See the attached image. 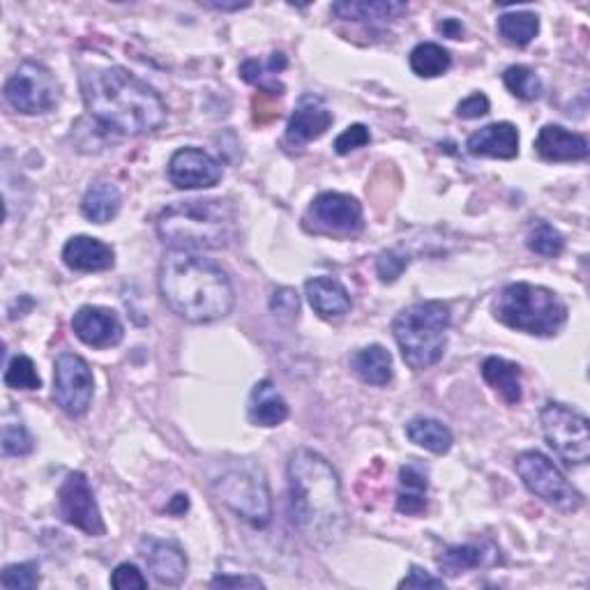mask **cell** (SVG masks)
<instances>
[{"instance_id": "obj_1", "label": "cell", "mask_w": 590, "mask_h": 590, "mask_svg": "<svg viewBox=\"0 0 590 590\" xmlns=\"http://www.w3.org/2000/svg\"><path fill=\"white\" fill-rule=\"evenodd\" d=\"M287 477L293 527L319 546L342 542L348 531V512L333 464L310 448H298L289 459Z\"/></svg>"}, {"instance_id": "obj_2", "label": "cell", "mask_w": 590, "mask_h": 590, "mask_svg": "<svg viewBox=\"0 0 590 590\" xmlns=\"http://www.w3.org/2000/svg\"><path fill=\"white\" fill-rule=\"evenodd\" d=\"M85 112L108 132L123 137L152 135L166 123L160 93L125 68L93 70L81 79Z\"/></svg>"}, {"instance_id": "obj_3", "label": "cell", "mask_w": 590, "mask_h": 590, "mask_svg": "<svg viewBox=\"0 0 590 590\" xmlns=\"http://www.w3.org/2000/svg\"><path fill=\"white\" fill-rule=\"evenodd\" d=\"M160 293L166 308L187 323H215L235 304L229 273L196 252L171 250L162 258Z\"/></svg>"}, {"instance_id": "obj_4", "label": "cell", "mask_w": 590, "mask_h": 590, "mask_svg": "<svg viewBox=\"0 0 590 590\" xmlns=\"http://www.w3.org/2000/svg\"><path fill=\"white\" fill-rule=\"evenodd\" d=\"M155 229L176 252L224 250L235 238V210L224 199L178 201L158 215Z\"/></svg>"}, {"instance_id": "obj_5", "label": "cell", "mask_w": 590, "mask_h": 590, "mask_svg": "<svg viewBox=\"0 0 590 590\" xmlns=\"http://www.w3.org/2000/svg\"><path fill=\"white\" fill-rule=\"evenodd\" d=\"M450 321V304L443 300L415 302L395 316L392 335H395L402 358L410 369L425 371L443 358Z\"/></svg>"}, {"instance_id": "obj_6", "label": "cell", "mask_w": 590, "mask_h": 590, "mask_svg": "<svg viewBox=\"0 0 590 590\" xmlns=\"http://www.w3.org/2000/svg\"><path fill=\"white\" fill-rule=\"evenodd\" d=\"M494 316L512 331L533 337H554L567 323V304L552 289L514 281L496 296Z\"/></svg>"}, {"instance_id": "obj_7", "label": "cell", "mask_w": 590, "mask_h": 590, "mask_svg": "<svg viewBox=\"0 0 590 590\" xmlns=\"http://www.w3.org/2000/svg\"><path fill=\"white\" fill-rule=\"evenodd\" d=\"M212 491L238 519L254 529H266L273 521V498L266 471L254 462L231 464L212 479Z\"/></svg>"}, {"instance_id": "obj_8", "label": "cell", "mask_w": 590, "mask_h": 590, "mask_svg": "<svg viewBox=\"0 0 590 590\" xmlns=\"http://www.w3.org/2000/svg\"><path fill=\"white\" fill-rule=\"evenodd\" d=\"M514 471L521 477L523 487L549 508L565 514H572L583 508V494L542 452L527 450L517 454Z\"/></svg>"}, {"instance_id": "obj_9", "label": "cell", "mask_w": 590, "mask_h": 590, "mask_svg": "<svg viewBox=\"0 0 590 590\" xmlns=\"http://www.w3.org/2000/svg\"><path fill=\"white\" fill-rule=\"evenodd\" d=\"M540 427L549 446L567 466H586L590 459L588 418L560 402L544 404L540 410Z\"/></svg>"}, {"instance_id": "obj_10", "label": "cell", "mask_w": 590, "mask_h": 590, "mask_svg": "<svg viewBox=\"0 0 590 590\" xmlns=\"http://www.w3.org/2000/svg\"><path fill=\"white\" fill-rule=\"evenodd\" d=\"M5 102L24 116L49 114L58 102V83L49 68L37 60L19 62L3 89Z\"/></svg>"}, {"instance_id": "obj_11", "label": "cell", "mask_w": 590, "mask_h": 590, "mask_svg": "<svg viewBox=\"0 0 590 590\" xmlns=\"http://www.w3.org/2000/svg\"><path fill=\"white\" fill-rule=\"evenodd\" d=\"M308 227L319 235L331 238H356L365 229L362 206L351 194L323 192L312 201L308 217Z\"/></svg>"}, {"instance_id": "obj_12", "label": "cell", "mask_w": 590, "mask_h": 590, "mask_svg": "<svg viewBox=\"0 0 590 590\" xmlns=\"http://www.w3.org/2000/svg\"><path fill=\"white\" fill-rule=\"evenodd\" d=\"M95 397L93 369L77 354H60L54 365V400L56 404L72 415L81 418L89 413Z\"/></svg>"}, {"instance_id": "obj_13", "label": "cell", "mask_w": 590, "mask_h": 590, "mask_svg": "<svg viewBox=\"0 0 590 590\" xmlns=\"http://www.w3.org/2000/svg\"><path fill=\"white\" fill-rule=\"evenodd\" d=\"M58 514L65 523L83 531L85 535L102 537L106 533L100 506L95 500L89 477L81 471H72L58 489Z\"/></svg>"}, {"instance_id": "obj_14", "label": "cell", "mask_w": 590, "mask_h": 590, "mask_svg": "<svg viewBox=\"0 0 590 590\" xmlns=\"http://www.w3.org/2000/svg\"><path fill=\"white\" fill-rule=\"evenodd\" d=\"M222 176V162L201 148H181L169 160V181L176 189H210Z\"/></svg>"}, {"instance_id": "obj_15", "label": "cell", "mask_w": 590, "mask_h": 590, "mask_svg": "<svg viewBox=\"0 0 590 590\" xmlns=\"http://www.w3.org/2000/svg\"><path fill=\"white\" fill-rule=\"evenodd\" d=\"M74 335L93 348H112L118 346L125 337V327L114 310L93 308L85 304L72 319Z\"/></svg>"}, {"instance_id": "obj_16", "label": "cell", "mask_w": 590, "mask_h": 590, "mask_svg": "<svg viewBox=\"0 0 590 590\" xmlns=\"http://www.w3.org/2000/svg\"><path fill=\"white\" fill-rule=\"evenodd\" d=\"M139 552L148 565V570L162 586H181L187 577V556L176 542L158 537H143Z\"/></svg>"}, {"instance_id": "obj_17", "label": "cell", "mask_w": 590, "mask_h": 590, "mask_svg": "<svg viewBox=\"0 0 590 590\" xmlns=\"http://www.w3.org/2000/svg\"><path fill=\"white\" fill-rule=\"evenodd\" d=\"M333 125V112H327V106L314 97H302L298 108L293 112L289 127H287V143L293 148H300L314 139H321Z\"/></svg>"}, {"instance_id": "obj_18", "label": "cell", "mask_w": 590, "mask_h": 590, "mask_svg": "<svg viewBox=\"0 0 590 590\" xmlns=\"http://www.w3.org/2000/svg\"><path fill=\"white\" fill-rule=\"evenodd\" d=\"M62 261L74 273H104L114 268L116 252L97 238L74 235L62 247Z\"/></svg>"}, {"instance_id": "obj_19", "label": "cell", "mask_w": 590, "mask_h": 590, "mask_svg": "<svg viewBox=\"0 0 590 590\" xmlns=\"http://www.w3.org/2000/svg\"><path fill=\"white\" fill-rule=\"evenodd\" d=\"M468 155L491 160H514L519 155V132L512 123H491L466 141Z\"/></svg>"}, {"instance_id": "obj_20", "label": "cell", "mask_w": 590, "mask_h": 590, "mask_svg": "<svg viewBox=\"0 0 590 590\" xmlns=\"http://www.w3.org/2000/svg\"><path fill=\"white\" fill-rule=\"evenodd\" d=\"M535 150L544 162H583L590 152L586 137L560 125H544L535 139Z\"/></svg>"}, {"instance_id": "obj_21", "label": "cell", "mask_w": 590, "mask_h": 590, "mask_svg": "<svg viewBox=\"0 0 590 590\" xmlns=\"http://www.w3.org/2000/svg\"><path fill=\"white\" fill-rule=\"evenodd\" d=\"M331 12L337 19L354 21V24L385 26L390 21L402 19L408 12V5L397 3V0H342V3H333Z\"/></svg>"}, {"instance_id": "obj_22", "label": "cell", "mask_w": 590, "mask_h": 590, "mask_svg": "<svg viewBox=\"0 0 590 590\" xmlns=\"http://www.w3.org/2000/svg\"><path fill=\"white\" fill-rule=\"evenodd\" d=\"M304 296H308L312 310L321 319H342L351 312V296L346 287L335 277H314L304 284Z\"/></svg>"}, {"instance_id": "obj_23", "label": "cell", "mask_w": 590, "mask_h": 590, "mask_svg": "<svg viewBox=\"0 0 590 590\" xmlns=\"http://www.w3.org/2000/svg\"><path fill=\"white\" fill-rule=\"evenodd\" d=\"M289 404L279 395L273 381H258L250 392L247 415L250 423L256 427H279L284 420H289Z\"/></svg>"}, {"instance_id": "obj_24", "label": "cell", "mask_w": 590, "mask_h": 590, "mask_svg": "<svg viewBox=\"0 0 590 590\" xmlns=\"http://www.w3.org/2000/svg\"><path fill=\"white\" fill-rule=\"evenodd\" d=\"M429 494V471L420 462H408L400 468V489H397V512L406 517H418L427 510Z\"/></svg>"}, {"instance_id": "obj_25", "label": "cell", "mask_w": 590, "mask_h": 590, "mask_svg": "<svg viewBox=\"0 0 590 590\" xmlns=\"http://www.w3.org/2000/svg\"><path fill=\"white\" fill-rule=\"evenodd\" d=\"M479 371H483V379L487 381V385L494 392H498L502 402L510 404V406H517L521 402L523 385H521V367L519 365H514L506 358L491 356L483 362Z\"/></svg>"}, {"instance_id": "obj_26", "label": "cell", "mask_w": 590, "mask_h": 590, "mask_svg": "<svg viewBox=\"0 0 590 590\" xmlns=\"http://www.w3.org/2000/svg\"><path fill=\"white\" fill-rule=\"evenodd\" d=\"M120 208H123V194L108 181L95 183L81 199V212L85 220H91L93 224H108L112 220H116Z\"/></svg>"}, {"instance_id": "obj_27", "label": "cell", "mask_w": 590, "mask_h": 590, "mask_svg": "<svg viewBox=\"0 0 590 590\" xmlns=\"http://www.w3.org/2000/svg\"><path fill=\"white\" fill-rule=\"evenodd\" d=\"M351 369L360 381L369 385H387L392 374H395L392 371V356L381 344H371L356 351L351 356Z\"/></svg>"}, {"instance_id": "obj_28", "label": "cell", "mask_w": 590, "mask_h": 590, "mask_svg": "<svg viewBox=\"0 0 590 590\" xmlns=\"http://www.w3.org/2000/svg\"><path fill=\"white\" fill-rule=\"evenodd\" d=\"M406 436L415 443L433 454H448L454 446V436L448 425L433 418H413L406 425Z\"/></svg>"}, {"instance_id": "obj_29", "label": "cell", "mask_w": 590, "mask_h": 590, "mask_svg": "<svg viewBox=\"0 0 590 590\" xmlns=\"http://www.w3.org/2000/svg\"><path fill=\"white\" fill-rule=\"evenodd\" d=\"M439 570L448 577H459L468 570H477V567L489 565V554L485 544H454L436 558Z\"/></svg>"}, {"instance_id": "obj_30", "label": "cell", "mask_w": 590, "mask_h": 590, "mask_svg": "<svg viewBox=\"0 0 590 590\" xmlns=\"http://www.w3.org/2000/svg\"><path fill=\"white\" fill-rule=\"evenodd\" d=\"M287 65H289V60L284 54H273L268 62L250 58L240 65V77H243L252 85H258V89L264 93L277 97L284 93V85L277 81V74L281 70H287Z\"/></svg>"}, {"instance_id": "obj_31", "label": "cell", "mask_w": 590, "mask_h": 590, "mask_svg": "<svg viewBox=\"0 0 590 590\" xmlns=\"http://www.w3.org/2000/svg\"><path fill=\"white\" fill-rule=\"evenodd\" d=\"M540 33V16L535 12H506L498 16V35L514 47H529Z\"/></svg>"}, {"instance_id": "obj_32", "label": "cell", "mask_w": 590, "mask_h": 590, "mask_svg": "<svg viewBox=\"0 0 590 590\" xmlns=\"http://www.w3.org/2000/svg\"><path fill=\"white\" fill-rule=\"evenodd\" d=\"M408 62H410V70L418 77L433 79V77H441L450 70L452 56L448 49L436 45V42H423V45H418L410 51Z\"/></svg>"}, {"instance_id": "obj_33", "label": "cell", "mask_w": 590, "mask_h": 590, "mask_svg": "<svg viewBox=\"0 0 590 590\" xmlns=\"http://www.w3.org/2000/svg\"><path fill=\"white\" fill-rule=\"evenodd\" d=\"M527 247L544 258H556L565 250L563 233L544 220H535L527 233Z\"/></svg>"}, {"instance_id": "obj_34", "label": "cell", "mask_w": 590, "mask_h": 590, "mask_svg": "<svg viewBox=\"0 0 590 590\" xmlns=\"http://www.w3.org/2000/svg\"><path fill=\"white\" fill-rule=\"evenodd\" d=\"M502 83H506V89L514 97L523 102H533L542 95V81L527 65H510L506 74H502Z\"/></svg>"}, {"instance_id": "obj_35", "label": "cell", "mask_w": 590, "mask_h": 590, "mask_svg": "<svg viewBox=\"0 0 590 590\" xmlns=\"http://www.w3.org/2000/svg\"><path fill=\"white\" fill-rule=\"evenodd\" d=\"M5 385L10 390H39L42 379L28 356H14L5 369Z\"/></svg>"}, {"instance_id": "obj_36", "label": "cell", "mask_w": 590, "mask_h": 590, "mask_svg": "<svg viewBox=\"0 0 590 590\" xmlns=\"http://www.w3.org/2000/svg\"><path fill=\"white\" fill-rule=\"evenodd\" d=\"M0 586L8 590H33L39 586V565L28 563H14L8 565L3 575H0Z\"/></svg>"}, {"instance_id": "obj_37", "label": "cell", "mask_w": 590, "mask_h": 590, "mask_svg": "<svg viewBox=\"0 0 590 590\" xmlns=\"http://www.w3.org/2000/svg\"><path fill=\"white\" fill-rule=\"evenodd\" d=\"M35 450V439L21 423L3 425V454L8 456H26Z\"/></svg>"}, {"instance_id": "obj_38", "label": "cell", "mask_w": 590, "mask_h": 590, "mask_svg": "<svg viewBox=\"0 0 590 590\" xmlns=\"http://www.w3.org/2000/svg\"><path fill=\"white\" fill-rule=\"evenodd\" d=\"M410 258L395 252V250H387V252H381L379 261H377V273H379V279L383 284H392L397 281L402 277V273L408 268Z\"/></svg>"}, {"instance_id": "obj_39", "label": "cell", "mask_w": 590, "mask_h": 590, "mask_svg": "<svg viewBox=\"0 0 590 590\" xmlns=\"http://www.w3.org/2000/svg\"><path fill=\"white\" fill-rule=\"evenodd\" d=\"M369 141H371V135H369L367 125L358 123V125L346 127L344 132L335 139V152H337V155H348V152L365 148Z\"/></svg>"}, {"instance_id": "obj_40", "label": "cell", "mask_w": 590, "mask_h": 590, "mask_svg": "<svg viewBox=\"0 0 590 590\" xmlns=\"http://www.w3.org/2000/svg\"><path fill=\"white\" fill-rule=\"evenodd\" d=\"M270 310L281 321H293L300 314V300L293 289H277L270 298Z\"/></svg>"}, {"instance_id": "obj_41", "label": "cell", "mask_w": 590, "mask_h": 590, "mask_svg": "<svg viewBox=\"0 0 590 590\" xmlns=\"http://www.w3.org/2000/svg\"><path fill=\"white\" fill-rule=\"evenodd\" d=\"M112 586L118 590H143L148 588V579L135 563H120L112 575Z\"/></svg>"}, {"instance_id": "obj_42", "label": "cell", "mask_w": 590, "mask_h": 590, "mask_svg": "<svg viewBox=\"0 0 590 590\" xmlns=\"http://www.w3.org/2000/svg\"><path fill=\"white\" fill-rule=\"evenodd\" d=\"M489 114V97L485 93H473L456 106V116L462 120H475Z\"/></svg>"}, {"instance_id": "obj_43", "label": "cell", "mask_w": 590, "mask_h": 590, "mask_svg": "<svg viewBox=\"0 0 590 590\" xmlns=\"http://www.w3.org/2000/svg\"><path fill=\"white\" fill-rule=\"evenodd\" d=\"M400 588H446L443 577H433L418 565H410V572L400 581Z\"/></svg>"}, {"instance_id": "obj_44", "label": "cell", "mask_w": 590, "mask_h": 590, "mask_svg": "<svg viewBox=\"0 0 590 590\" xmlns=\"http://www.w3.org/2000/svg\"><path fill=\"white\" fill-rule=\"evenodd\" d=\"M212 588H264L266 583L256 577H229L220 575L210 581Z\"/></svg>"}, {"instance_id": "obj_45", "label": "cell", "mask_w": 590, "mask_h": 590, "mask_svg": "<svg viewBox=\"0 0 590 590\" xmlns=\"http://www.w3.org/2000/svg\"><path fill=\"white\" fill-rule=\"evenodd\" d=\"M436 28H439V33H443V35L450 37V39H462L464 33H466L464 24H462V21H459V19H443L441 24L436 26Z\"/></svg>"}, {"instance_id": "obj_46", "label": "cell", "mask_w": 590, "mask_h": 590, "mask_svg": "<svg viewBox=\"0 0 590 590\" xmlns=\"http://www.w3.org/2000/svg\"><path fill=\"white\" fill-rule=\"evenodd\" d=\"M189 510V498L187 494H176L171 498V502L166 506V512L173 517H183Z\"/></svg>"}, {"instance_id": "obj_47", "label": "cell", "mask_w": 590, "mask_h": 590, "mask_svg": "<svg viewBox=\"0 0 590 590\" xmlns=\"http://www.w3.org/2000/svg\"><path fill=\"white\" fill-rule=\"evenodd\" d=\"M206 8H212V10H243V8H250V3H233V5H224V3H206Z\"/></svg>"}]
</instances>
